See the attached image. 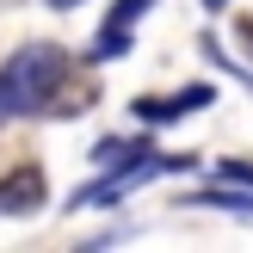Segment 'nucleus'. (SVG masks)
Here are the masks:
<instances>
[{
    "label": "nucleus",
    "instance_id": "obj_8",
    "mask_svg": "<svg viewBox=\"0 0 253 253\" xmlns=\"http://www.w3.org/2000/svg\"><path fill=\"white\" fill-rule=\"evenodd\" d=\"M49 6H56V12H68V6H81V0H49Z\"/></svg>",
    "mask_w": 253,
    "mask_h": 253
},
{
    "label": "nucleus",
    "instance_id": "obj_10",
    "mask_svg": "<svg viewBox=\"0 0 253 253\" xmlns=\"http://www.w3.org/2000/svg\"><path fill=\"white\" fill-rule=\"evenodd\" d=\"M0 118H12V111H6V99H0Z\"/></svg>",
    "mask_w": 253,
    "mask_h": 253
},
{
    "label": "nucleus",
    "instance_id": "obj_7",
    "mask_svg": "<svg viewBox=\"0 0 253 253\" xmlns=\"http://www.w3.org/2000/svg\"><path fill=\"white\" fill-rule=\"evenodd\" d=\"M142 155H148V142H124V136H105V142L93 148L99 167H130V161H142Z\"/></svg>",
    "mask_w": 253,
    "mask_h": 253
},
{
    "label": "nucleus",
    "instance_id": "obj_9",
    "mask_svg": "<svg viewBox=\"0 0 253 253\" xmlns=\"http://www.w3.org/2000/svg\"><path fill=\"white\" fill-rule=\"evenodd\" d=\"M204 6H229V0H204Z\"/></svg>",
    "mask_w": 253,
    "mask_h": 253
},
{
    "label": "nucleus",
    "instance_id": "obj_5",
    "mask_svg": "<svg viewBox=\"0 0 253 253\" xmlns=\"http://www.w3.org/2000/svg\"><path fill=\"white\" fill-rule=\"evenodd\" d=\"M148 6H155V0H118L111 19H105V31H99V43H93V62H118L124 49H130V31L142 25Z\"/></svg>",
    "mask_w": 253,
    "mask_h": 253
},
{
    "label": "nucleus",
    "instance_id": "obj_6",
    "mask_svg": "<svg viewBox=\"0 0 253 253\" xmlns=\"http://www.w3.org/2000/svg\"><path fill=\"white\" fill-rule=\"evenodd\" d=\"M179 204H198V210H241V216H253V185H241V192H185Z\"/></svg>",
    "mask_w": 253,
    "mask_h": 253
},
{
    "label": "nucleus",
    "instance_id": "obj_4",
    "mask_svg": "<svg viewBox=\"0 0 253 253\" xmlns=\"http://www.w3.org/2000/svg\"><path fill=\"white\" fill-rule=\"evenodd\" d=\"M43 204H49L43 167H12L6 179H0V216H37Z\"/></svg>",
    "mask_w": 253,
    "mask_h": 253
},
{
    "label": "nucleus",
    "instance_id": "obj_3",
    "mask_svg": "<svg viewBox=\"0 0 253 253\" xmlns=\"http://www.w3.org/2000/svg\"><path fill=\"white\" fill-rule=\"evenodd\" d=\"M204 105H216V86L210 81L179 86V93H142L130 111H136V124H179V118H192V111H204Z\"/></svg>",
    "mask_w": 253,
    "mask_h": 253
},
{
    "label": "nucleus",
    "instance_id": "obj_1",
    "mask_svg": "<svg viewBox=\"0 0 253 253\" xmlns=\"http://www.w3.org/2000/svg\"><path fill=\"white\" fill-rule=\"evenodd\" d=\"M62 81H68V49L62 43H25L0 68V99H6L12 118H31L62 93Z\"/></svg>",
    "mask_w": 253,
    "mask_h": 253
},
{
    "label": "nucleus",
    "instance_id": "obj_2",
    "mask_svg": "<svg viewBox=\"0 0 253 253\" xmlns=\"http://www.w3.org/2000/svg\"><path fill=\"white\" fill-rule=\"evenodd\" d=\"M192 167H198V155H155V148H148L142 161H130V167H105V179L81 185V192H74V210H99V204H118L124 192H136V185L161 179V173H192Z\"/></svg>",
    "mask_w": 253,
    "mask_h": 253
}]
</instances>
